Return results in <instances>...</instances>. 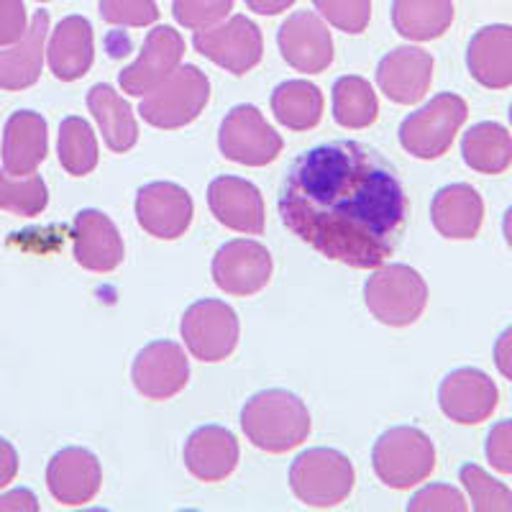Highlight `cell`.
<instances>
[{"label": "cell", "instance_id": "cell-1", "mask_svg": "<svg viewBox=\"0 0 512 512\" xmlns=\"http://www.w3.org/2000/svg\"><path fill=\"white\" fill-rule=\"evenodd\" d=\"M280 216L297 239L354 269H377L397 249L408 198L397 169L361 141H326L287 169Z\"/></svg>", "mask_w": 512, "mask_h": 512}, {"label": "cell", "instance_id": "cell-2", "mask_svg": "<svg viewBox=\"0 0 512 512\" xmlns=\"http://www.w3.org/2000/svg\"><path fill=\"white\" fill-rule=\"evenodd\" d=\"M241 431L267 454H287L310 436V413L290 390H262L241 408Z\"/></svg>", "mask_w": 512, "mask_h": 512}, {"label": "cell", "instance_id": "cell-3", "mask_svg": "<svg viewBox=\"0 0 512 512\" xmlns=\"http://www.w3.org/2000/svg\"><path fill=\"white\" fill-rule=\"evenodd\" d=\"M372 466L379 482L392 489H410L425 482L436 469V446L415 425L384 431L372 448Z\"/></svg>", "mask_w": 512, "mask_h": 512}, {"label": "cell", "instance_id": "cell-4", "mask_svg": "<svg viewBox=\"0 0 512 512\" xmlns=\"http://www.w3.org/2000/svg\"><path fill=\"white\" fill-rule=\"evenodd\" d=\"M364 303L384 326H413L428 305V285L408 264H379L364 285Z\"/></svg>", "mask_w": 512, "mask_h": 512}, {"label": "cell", "instance_id": "cell-5", "mask_svg": "<svg viewBox=\"0 0 512 512\" xmlns=\"http://www.w3.org/2000/svg\"><path fill=\"white\" fill-rule=\"evenodd\" d=\"M354 464L336 448H308L290 466L292 495L308 507H336L354 489Z\"/></svg>", "mask_w": 512, "mask_h": 512}, {"label": "cell", "instance_id": "cell-6", "mask_svg": "<svg viewBox=\"0 0 512 512\" xmlns=\"http://www.w3.org/2000/svg\"><path fill=\"white\" fill-rule=\"evenodd\" d=\"M210 98V80L195 64H182L167 80L141 98L139 113L149 126L175 131L203 113Z\"/></svg>", "mask_w": 512, "mask_h": 512}, {"label": "cell", "instance_id": "cell-7", "mask_svg": "<svg viewBox=\"0 0 512 512\" xmlns=\"http://www.w3.org/2000/svg\"><path fill=\"white\" fill-rule=\"evenodd\" d=\"M469 116V105L456 93H438L400 126L402 149L415 159H438L451 149Z\"/></svg>", "mask_w": 512, "mask_h": 512}, {"label": "cell", "instance_id": "cell-8", "mask_svg": "<svg viewBox=\"0 0 512 512\" xmlns=\"http://www.w3.org/2000/svg\"><path fill=\"white\" fill-rule=\"evenodd\" d=\"M182 341L190 354L205 364L226 361L236 351L241 323L236 310L223 300H198L182 315Z\"/></svg>", "mask_w": 512, "mask_h": 512}, {"label": "cell", "instance_id": "cell-9", "mask_svg": "<svg viewBox=\"0 0 512 512\" xmlns=\"http://www.w3.org/2000/svg\"><path fill=\"white\" fill-rule=\"evenodd\" d=\"M282 146V136L256 105L231 108L218 131V149L223 157L244 167H267L280 157Z\"/></svg>", "mask_w": 512, "mask_h": 512}, {"label": "cell", "instance_id": "cell-10", "mask_svg": "<svg viewBox=\"0 0 512 512\" xmlns=\"http://www.w3.org/2000/svg\"><path fill=\"white\" fill-rule=\"evenodd\" d=\"M195 49L231 75H246L262 62L264 36L249 16H231L210 29L195 31Z\"/></svg>", "mask_w": 512, "mask_h": 512}, {"label": "cell", "instance_id": "cell-11", "mask_svg": "<svg viewBox=\"0 0 512 512\" xmlns=\"http://www.w3.org/2000/svg\"><path fill=\"white\" fill-rule=\"evenodd\" d=\"M213 282L226 295L249 297L269 285L274 272L272 254L254 239L226 241L213 256Z\"/></svg>", "mask_w": 512, "mask_h": 512}, {"label": "cell", "instance_id": "cell-12", "mask_svg": "<svg viewBox=\"0 0 512 512\" xmlns=\"http://www.w3.org/2000/svg\"><path fill=\"white\" fill-rule=\"evenodd\" d=\"M500 390L495 379L477 367H459L438 387V405L448 420L459 425H479L497 410Z\"/></svg>", "mask_w": 512, "mask_h": 512}, {"label": "cell", "instance_id": "cell-13", "mask_svg": "<svg viewBox=\"0 0 512 512\" xmlns=\"http://www.w3.org/2000/svg\"><path fill=\"white\" fill-rule=\"evenodd\" d=\"M136 221L149 236L175 241L185 236L192 223L190 192L177 182H149L136 192Z\"/></svg>", "mask_w": 512, "mask_h": 512}, {"label": "cell", "instance_id": "cell-14", "mask_svg": "<svg viewBox=\"0 0 512 512\" xmlns=\"http://www.w3.org/2000/svg\"><path fill=\"white\" fill-rule=\"evenodd\" d=\"M185 39L172 26H157L146 34L136 62L118 75V85L128 95H146L180 67Z\"/></svg>", "mask_w": 512, "mask_h": 512}, {"label": "cell", "instance_id": "cell-15", "mask_svg": "<svg viewBox=\"0 0 512 512\" xmlns=\"http://www.w3.org/2000/svg\"><path fill=\"white\" fill-rule=\"evenodd\" d=\"M131 379L139 395L146 400H169L177 392L185 390L190 379V364L175 341H152L136 354L134 367H131Z\"/></svg>", "mask_w": 512, "mask_h": 512}, {"label": "cell", "instance_id": "cell-16", "mask_svg": "<svg viewBox=\"0 0 512 512\" xmlns=\"http://www.w3.org/2000/svg\"><path fill=\"white\" fill-rule=\"evenodd\" d=\"M277 44L292 70L320 75L333 64V39L318 13L297 11L277 31Z\"/></svg>", "mask_w": 512, "mask_h": 512}, {"label": "cell", "instance_id": "cell-17", "mask_svg": "<svg viewBox=\"0 0 512 512\" xmlns=\"http://www.w3.org/2000/svg\"><path fill=\"white\" fill-rule=\"evenodd\" d=\"M103 482V469L93 451L82 446H67L49 459V495L64 507H80L95 500Z\"/></svg>", "mask_w": 512, "mask_h": 512}, {"label": "cell", "instance_id": "cell-18", "mask_svg": "<svg viewBox=\"0 0 512 512\" xmlns=\"http://www.w3.org/2000/svg\"><path fill=\"white\" fill-rule=\"evenodd\" d=\"M182 459L198 482H223L236 472L241 448L236 436L223 425H200L187 436Z\"/></svg>", "mask_w": 512, "mask_h": 512}, {"label": "cell", "instance_id": "cell-19", "mask_svg": "<svg viewBox=\"0 0 512 512\" xmlns=\"http://www.w3.org/2000/svg\"><path fill=\"white\" fill-rule=\"evenodd\" d=\"M433 57L420 47H400L377 64V85L392 103L413 105L423 100L433 82Z\"/></svg>", "mask_w": 512, "mask_h": 512}, {"label": "cell", "instance_id": "cell-20", "mask_svg": "<svg viewBox=\"0 0 512 512\" xmlns=\"http://www.w3.org/2000/svg\"><path fill=\"white\" fill-rule=\"evenodd\" d=\"M210 213L231 231L256 233L264 231V198L254 182L244 177L223 175L208 185Z\"/></svg>", "mask_w": 512, "mask_h": 512}, {"label": "cell", "instance_id": "cell-21", "mask_svg": "<svg viewBox=\"0 0 512 512\" xmlns=\"http://www.w3.org/2000/svg\"><path fill=\"white\" fill-rule=\"evenodd\" d=\"M75 262L88 272H113L123 262V239L103 210L82 208L75 216Z\"/></svg>", "mask_w": 512, "mask_h": 512}, {"label": "cell", "instance_id": "cell-22", "mask_svg": "<svg viewBox=\"0 0 512 512\" xmlns=\"http://www.w3.org/2000/svg\"><path fill=\"white\" fill-rule=\"evenodd\" d=\"M49 34V13L36 11L29 21V29L16 44L3 47L0 52V90L18 93V90L34 88L44 70V44Z\"/></svg>", "mask_w": 512, "mask_h": 512}, {"label": "cell", "instance_id": "cell-23", "mask_svg": "<svg viewBox=\"0 0 512 512\" xmlns=\"http://www.w3.org/2000/svg\"><path fill=\"white\" fill-rule=\"evenodd\" d=\"M49 154L47 118L36 111H16L3 128V169L24 177L39 169Z\"/></svg>", "mask_w": 512, "mask_h": 512}, {"label": "cell", "instance_id": "cell-24", "mask_svg": "<svg viewBox=\"0 0 512 512\" xmlns=\"http://www.w3.org/2000/svg\"><path fill=\"white\" fill-rule=\"evenodd\" d=\"M466 67L482 88H512V26L492 24L479 29L466 47Z\"/></svg>", "mask_w": 512, "mask_h": 512}, {"label": "cell", "instance_id": "cell-25", "mask_svg": "<svg viewBox=\"0 0 512 512\" xmlns=\"http://www.w3.org/2000/svg\"><path fill=\"white\" fill-rule=\"evenodd\" d=\"M95 59L93 26L85 16H67L49 36L47 62L54 77L62 82L80 80L90 72Z\"/></svg>", "mask_w": 512, "mask_h": 512}, {"label": "cell", "instance_id": "cell-26", "mask_svg": "<svg viewBox=\"0 0 512 512\" xmlns=\"http://www.w3.org/2000/svg\"><path fill=\"white\" fill-rule=\"evenodd\" d=\"M433 228L443 239L469 241L482 231L484 200L472 185L454 182L433 195L431 200Z\"/></svg>", "mask_w": 512, "mask_h": 512}, {"label": "cell", "instance_id": "cell-27", "mask_svg": "<svg viewBox=\"0 0 512 512\" xmlns=\"http://www.w3.org/2000/svg\"><path fill=\"white\" fill-rule=\"evenodd\" d=\"M88 111L98 121L100 134H103L108 149L116 154L131 152L139 141V126H136L134 108L128 105L123 95L116 93L111 85H93L88 90Z\"/></svg>", "mask_w": 512, "mask_h": 512}, {"label": "cell", "instance_id": "cell-28", "mask_svg": "<svg viewBox=\"0 0 512 512\" xmlns=\"http://www.w3.org/2000/svg\"><path fill=\"white\" fill-rule=\"evenodd\" d=\"M461 157L479 175H502L512 164V134L497 121L477 123L464 134Z\"/></svg>", "mask_w": 512, "mask_h": 512}, {"label": "cell", "instance_id": "cell-29", "mask_svg": "<svg viewBox=\"0 0 512 512\" xmlns=\"http://www.w3.org/2000/svg\"><path fill=\"white\" fill-rule=\"evenodd\" d=\"M454 24V0H392V26L410 41H433Z\"/></svg>", "mask_w": 512, "mask_h": 512}, {"label": "cell", "instance_id": "cell-30", "mask_svg": "<svg viewBox=\"0 0 512 512\" xmlns=\"http://www.w3.org/2000/svg\"><path fill=\"white\" fill-rule=\"evenodd\" d=\"M272 113L290 131H310L323 118V95L308 80H287L272 93Z\"/></svg>", "mask_w": 512, "mask_h": 512}, {"label": "cell", "instance_id": "cell-31", "mask_svg": "<svg viewBox=\"0 0 512 512\" xmlns=\"http://www.w3.org/2000/svg\"><path fill=\"white\" fill-rule=\"evenodd\" d=\"M333 118L344 128H367L377 121L379 100L364 77L346 75L333 82Z\"/></svg>", "mask_w": 512, "mask_h": 512}, {"label": "cell", "instance_id": "cell-32", "mask_svg": "<svg viewBox=\"0 0 512 512\" xmlns=\"http://www.w3.org/2000/svg\"><path fill=\"white\" fill-rule=\"evenodd\" d=\"M59 164L64 172L72 177H85L98 167V139L95 131L85 118L67 116L59 123V139H57Z\"/></svg>", "mask_w": 512, "mask_h": 512}, {"label": "cell", "instance_id": "cell-33", "mask_svg": "<svg viewBox=\"0 0 512 512\" xmlns=\"http://www.w3.org/2000/svg\"><path fill=\"white\" fill-rule=\"evenodd\" d=\"M49 205V187L44 177L31 172V175L16 177L0 169V210L11 216L34 218L41 216Z\"/></svg>", "mask_w": 512, "mask_h": 512}, {"label": "cell", "instance_id": "cell-34", "mask_svg": "<svg viewBox=\"0 0 512 512\" xmlns=\"http://www.w3.org/2000/svg\"><path fill=\"white\" fill-rule=\"evenodd\" d=\"M459 479L477 512H512V489L484 472L482 466L464 464Z\"/></svg>", "mask_w": 512, "mask_h": 512}, {"label": "cell", "instance_id": "cell-35", "mask_svg": "<svg viewBox=\"0 0 512 512\" xmlns=\"http://www.w3.org/2000/svg\"><path fill=\"white\" fill-rule=\"evenodd\" d=\"M236 0H172V13L182 29L203 31L231 16Z\"/></svg>", "mask_w": 512, "mask_h": 512}, {"label": "cell", "instance_id": "cell-36", "mask_svg": "<svg viewBox=\"0 0 512 512\" xmlns=\"http://www.w3.org/2000/svg\"><path fill=\"white\" fill-rule=\"evenodd\" d=\"M320 16L344 34L367 31L372 18V0H313Z\"/></svg>", "mask_w": 512, "mask_h": 512}, {"label": "cell", "instance_id": "cell-37", "mask_svg": "<svg viewBox=\"0 0 512 512\" xmlns=\"http://www.w3.org/2000/svg\"><path fill=\"white\" fill-rule=\"evenodd\" d=\"M100 16L111 26L144 29L157 24L159 8L154 0H100Z\"/></svg>", "mask_w": 512, "mask_h": 512}, {"label": "cell", "instance_id": "cell-38", "mask_svg": "<svg viewBox=\"0 0 512 512\" xmlns=\"http://www.w3.org/2000/svg\"><path fill=\"white\" fill-rule=\"evenodd\" d=\"M410 512H466L469 502L461 495V489L451 484H431L418 489L408 502Z\"/></svg>", "mask_w": 512, "mask_h": 512}, {"label": "cell", "instance_id": "cell-39", "mask_svg": "<svg viewBox=\"0 0 512 512\" xmlns=\"http://www.w3.org/2000/svg\"><path fill=\"white\" fill-rule=\"evenodd\" d=\"M484 454L495 472L512 477V420H500L492 425L484 443Z\"/></svg>", "mask_w": 512, "mask_h": 512}, {"label": "cell", "instance_id": "cell-40", "mask_svg": "<svg viewBox=\"0 0 512 512\" xmlns=\"http://www.w3.org/2000/svg\"><path fill=\"white\" fill-rule=\"evenodd\" d=\"M29 29L24 0H0V47H11Z\"/></svg>", "mask_w": 512, "mask_h": 512}, {"label": "cell", "instance_id": "cell-41", "mask_svg": "<svg viewBox=\"0 0 512 512\" xmlns=\"http://www.w3.org/2000/svg\"><path fill=\"white\" fill-rule=\"evenodd\" d=\"M0 510H18V512H36L39 510V500L31 489L18 487L6 492V495H0Z\"/></svg>", "mask_w": 512, "mask_h": 512}, {"label": "cell", "instance_id": "cell-42", "mask_svg": "<svg viewBox=\"0 0 512 512\" xmlns=\"http://www.w3.org/2000/svg\"><path fill=\"white\" fill-rule=\"evenodd\" d=\"M495 367L502 377L512 382V326L505 328L495 341Z\"/></svg>", "mask_w": 512, "mask_h": 512}, {"label": "cell", "instance_id": "cell-43", "mask_svg": "<svg viewBox=\"0 0 512 512\" xmlns=\"http://www.w3.org/2000/svg\"><path fill=\"white\" fill-rule=\"evenodd\" d=\"M18 474V451L11 441L0 438V489L11 484Z\"/></svg>", "mask_w": 512, "mask_h": 512}, {"label": "cell", "instance_id": "cell-44", "mask_svg": "<svg viewBox=\"0 0 512 512\" xmlns=\"http://www.w3.org/2000/svg\"><path fill=\"white\" fill-rule=\"evenodd\" d=\"M297 0H246V6L259 16H277V13L287 11L295 6Z\"/></svg>", "mask_w": 512, "mask_h": 512}, {"label": "cell", "instance_id": "cell-45", "mask_svg": "<svg viewBox=\"0 0 512 512\" xmlns=\"http://www.w3.org/2000/svg\"><path fill=\"white\" fill-rule=\"evenodd\" d=\"M502 233H505L507 246L512 249V205L505 210V218H502Z\"/></svg>", "mask_w": 512, "mask_h": 512}, {"label": "cell", "instance_id": "cell-46", "mask_svg": "<svg viewBox=\"0 0 512 512\" xmlns=\"http://www.w3.org/2000/svg\"><path fill=\"white\" fill-rule=\"evenodd\" d=\"M510 123H512V105H510Z\"/></svg>", "mask_w": 512, "mask_h": 512}, {"label": "cell", "instance_id": "cell-47", "mask_svg": "<svg viewBox=\"0 0 512 512\" xmlns=\"http://www.w3.org/2000/svg\"><path fill=\"white\" fill-rule=\"evenodd\" d=\"M39 3H49V0H39Z\"/></svg>", "mask_w": 512, "mask_h": 512}]
</instances>
